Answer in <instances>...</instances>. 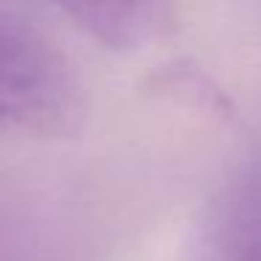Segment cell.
<instances>
[{"label":"cell","instance_id":"3","mask_svg":"<svg viewBox=\"0 0 261 261\" xmlns=\"http://www.w3.org/2000/svg\"><path fill=\"white\" fill-rule=\"evenodd\" d=\"M227 261H261V225L255 227V233Z\"/></svg>","mask_w":261,"mask_h":261},{"label":"cell","instance_id":"2","mask_svg":"<svg viewBox=\"0 0 261 261\" xmlns=\"http://www.w3.org/2000/svg\"><path fill=\"white\" fill-rule=\"evenodd\" d=\"M87 37L110 51H135L163 25V0H54Z\"/></svg>","mask_w":261,"mask_h":261},{"label":"cell","instance_id":"1","mask_svg":"<svg viewBox=\"0 0 261 261\" xmlns=\"http://www.w3.org/2000/svg\"><path fill=\"white\" fill-rule=\"evenodd\" d=\"M85 113L73 62L45 34L0 17V135L62 138L79 129Z\"/></svg>","mask_w":261,"mask_h":261}]
</instances>
